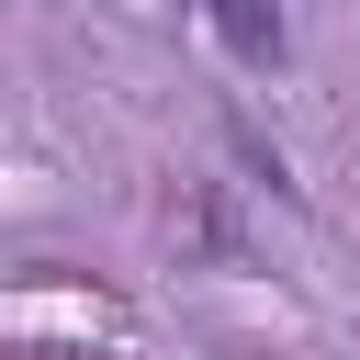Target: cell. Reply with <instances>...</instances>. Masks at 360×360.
<instances>
[{
	"mask_svg": "<svg viewBox=\"0 0 360 360\" xmlns=\"http://www.w3.org/2000/svg\"><path fill=\"white\" fill-rule=\"evenodd\" d=\"M202 11H214V34H225V45L248 56V68H281V45H292V22H281L270 0H202Z\"/></svg>",
	"mask_w": 360,
	"mask_h": 360,
	"instance_id": "1",
	"label": "cell"
}]
</instances>
